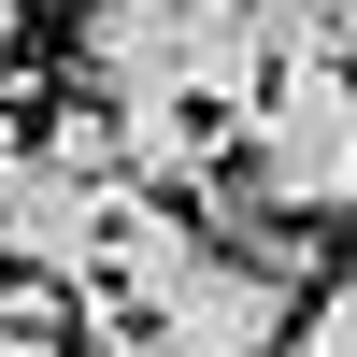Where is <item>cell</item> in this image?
Returning a JSON list of instances; mask_svg holds the SVG:
<instances>
[{"label":"cell","mask_w":357,"mask_h":357,"mask_svg":"<svg viewBox=\"0 0 357 357\" xmlns=\"http://www.w3.org/2000/svg\"><path fill=\"white\" fill-rule=\"evenodd\" d=\"M72 72L86 100L114 114H257V0H86L72 29Z\"/></svg>","instance_id":"obj_1"},{"label":"cell","mask_w":357,"mask_h":357,"mask_svg":"<svg viewBox=\"0 0 357 357\" xmlns=\"http://www.w3.org/2000/svg\"><path fill=\"white\" fill-rule=\"evenodd\" d=\"M229 186L257 215L314 229V215H357V72H286L257 86L243 143H229Z\"/></svg>","instance_id":"obj_2"},{"label":"cell","mask_w":357,"mask_h":357,"mask_svg":"<svg viewBox=\"0 0 357 357\" xmlns=\"http://www.w3.org/2000/svg\"><path fill=\"white\" fill-rule=\"evenodd\" d=\"M100 215H114L100 186H72V172H57V158H29V143H0V272L72 286L86 257H100Z\"/></svg>","instance_id":"obj_3"},{"label":"cell","mask_w":357,"mask_h":357,"mask_svg":"<svg viewBox=\"0 0 357 357\" xmlns=\"http://www.w3.org/2000/svg\"><path fill=\"white\" fill-rule=\"evenodd\" d=\"M286 329H301V286L243 272V257H200V286L158 314V357H286Z\"/></svg>","instance_id":"obj_4"},{"label":"cell","mask_w":357,"mask_h":357,"mask_svg":"<svg viewBox=\"0 0 357 357\" xmlns=\"http://www.w3.org/2000/svg\"><path fill=\"white\" fill-rule=\"evenodd\" d=\"M329 29H343V72H357V0H329Z\"/></svg>","instance_id":"obj_5"}]
</instances>
